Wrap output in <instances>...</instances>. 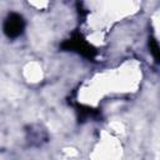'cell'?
Here are the masks:
<instances>
[{
    "instance_id": "obj_4",
    "label": "cell",
    "mask_w": 160,
    "mask_h": 160,
    "mask_svg": "<svg viewBox=\"0 0 160 160\" xmlns=\"http://www.w3.org/2000/svg\"><path fill=\"white\" fill-rule=\"evenodd\" d=\"M148 44H149L150 54L152 55V58L156 61V64L160 65V45H159V42L152 36H149V42Z\"/></svg>"
},
{
    "instance_id": "obj_2",
    "label": "cell",
    "mask_w": 160,
    "mask_h": 160,
    "mask_svg": "<svg viewBox=\"0 0 160 160\" xmlns=\"http://www.w3.org/2000/svg\"><path fill=\"white\" fill-rule=\"evenodd\" d=\"M25 29V20L20 14L11 12L6 16L4 21V32L8 38L15 39L24 32Z\"/></svg>"
},
{
    "instance_id": "obj_1",
    "label": "cell",
    "mask_w": 160,
    "mask_h": 160,
    "mask_svg": "<svg viewBox=\"0 0 160 160\" xmlns=\"http://www.w3.org/2000/svg\"><path fill=\"white\" fill-rule=\"evenodd\" d=\"M60 48L64 51L76 52L88 60H94L96 56V49L88 42V40L84 38V35L80 31H74L69 39L61 42Z\"/></svg>"
},
{
    "instance_id": "obj_3",
    "label": "cell",
    "mask_w": 160,
    "mask_h": 160,
    "mask_svg": "<svg viewBox=\"0 0 160 160\" xmlns=\"http://www.w3.org/2000/svg\"><path fill=\"white\" fill-rule=\"evenodd\" d=\"M75 109H76L79 121H85L86 119H95L100 115L99 110L90 108V106H86V105H82V104H76Z\"/></svg>"
}]
</instances>
